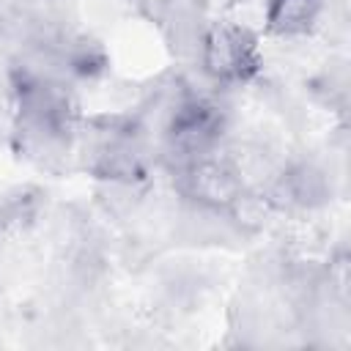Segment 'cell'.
<instances>
[{"instance_id": "obj_2", "label": "cell", "mask_w": 351, "mask_h": 351, "mask_svg": "<svg viewBox=\"0 0 351 351\" xmlns=\"http://www.w3.org/2000/svg\"><path fill=\"white\" fill-rule=\"evenodd\" d=\"M178 192L206 214H225L247 192V181L225 156L208 154L173 170Z\"/></svg>"}, {"instance_id": "obj_4", "label": "cell", "mask_w": 351, "mask_h": 351, "mask_svg": "<svg viewBox=\"0 0 351 351\" xmlns=\"http://www.w3.org/2000/svg\"><path fill=\"white\" fill-rule=\"evenodd\" d=\"M321 11L324 0H266V33L277 38H302L318 25Z\"/></svg>"}, {"instance_id": "obj_1", "label": "cell", "mask_w": 351, "mask_h": 351, "mask_svg": "<svg viewBox=\"0 0 351 351\" xmlns=\"http://www.w3.org/2000/svg\"><path fill=\"white\" fill-rule=\"evenodd\" d=\"M197 66L219 88H239L258 77L263 58L258 36L236 22H206L195 49Z\"/></svg>"}, {"instance_id": "obj_3", "label": "cell", "mask_w": 351, "mask_h": 351, "mask_svg": "<svg viewBox=\"0 0 351 351\" xmlns=\"http://www.w3.org/2000/svg\"><path fill=\"white\" fill-rule=\"evenodd\" d=\"M329 178L313 162H291L271 173L263 197L271 211H313L329 200Z\"/></svg>"}, {"instance_id": "obj_5", "label": "cell", "mask_w": 351, "mask_h": 351, "mask_svg": "<svg viewBox=\"0 0 351 351\" xmlns=\"http://www.w3.org/2000/svg\"><path fill=\"white\" fill-rule=\"evenodd\" d=\"M140 16H145L148 22H156V25H165L167 16L173 14L176 3L178 0H126Z\"/></svg>"}]
</instances>
